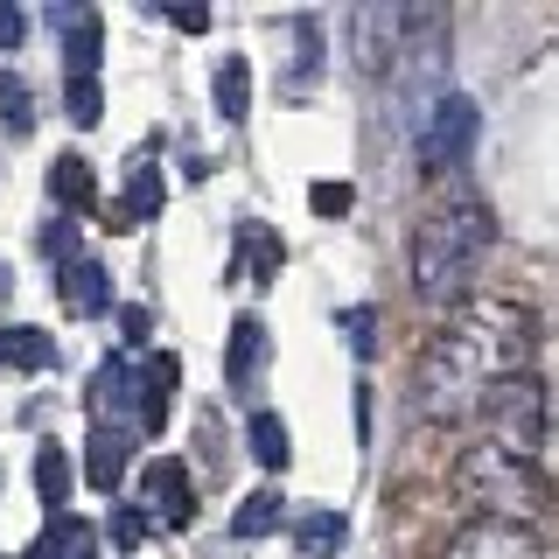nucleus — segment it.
Returning <instances> with one entry per match:
<instances>
[{
	"instance_id": "f257e3e1",
	"label": "nucleus",
	"mask_w": 559,
	"mask_h": 559,
	"mask_svg": "<svg viewBox=\"0 0 559 559\" xmlns=\"http://www.w3.org/2000/svg\"><path fill=\"white\" fill-rule=\"evenodd\" d=\"M524 357H532V336H524V314L503 301H468L441 336L427 343L419 357V384H413V406L427 419H454L468 406H483L489 384L518 378Z\"/></svg>"
},
{
	"instance_id": "f03ea898",
	"label": "nucleus",
	"mask_w": 559,
	"mask_h": 559,
	"mask_svg": "<svg viewBox=\"0 0 559 559\" xmlns=\"http://www.w3.org/2000/svg\"><path fill=\"white\" fill-rule=\"evenodd\" d=\"M489 210L483 203H454V210H433L413 238V287L427 301H454L476 273V259L489 252Z\"/></svg>"
},
{
	"instance_id": "7ed1b4c3",
	"label": "nucleus",
	"mask_w": 559,
	"mask_h": 559,
	"mask_svg": "<svg viewBox=\"0 0 559 559\" xmlns=\"http://www.w3.org/2000/svg\"><path fill=\"white\" fill-rule=\"evenodd\" d=\"M454 489H462L468 503H483V518H532L538 511V476L532 462H511V454L497 448H468L462 462H454Z\"/></svg>"
},
{
	"instance_id": "20e7f679",
	"label": "nucleus",
	"mask_w": 559,
	"mask_h": 559,
	"mask_svg": "<svg viewBox=\"0 0 559 559\" xmlns=\"http://www.w3.org/2000/svg\"><path fill=\"white\" fill-rule=\"evenodd\" d=\"M483 413H489V448L511 454V462H532L538 441H546V392H538V378L518 371V378L489 384Z\"/></svg>"
},
{
	"instance_id": "39448f33",
	"label": "nucleus",
	"mask_w": 559,
	"mask_h": 559,
	"mask_svg": "<svg viewBox=\"0 0 559 559\" xmlns=\"http://www.w3.org/2000/svg\"><path fill=\"white\" fill-rule=\"evenodd\" d=\"M468 140H476V105H468L462 92H448L427 119H419V162H427V168H454L468 154Z\"/></svg>"
},
{
	"instance_id": "423d86ee",
	"label": "nucleus",
	"mask_w": 559,
	"mask_h": 559,
	"mask_svg": "<svg viewBox=\"0 0 559 559\" xmlns=\"http://www.w3.org/2000/svg\"><path fill=\"white\" fill-rule=\"evenodd\" d=\"M441 559H538V532L518 518H476L448 538Z\"/></svg>"
},
{
	"instance_id": "0eeeda50",
	"label": "nucleus",
	"mask_w": 559,
	"mask_h": 559,
	"mask_svg": "<svg viewBox=\"0 0 559 559\" xmlns=\"http://www.w3.org/2000/svg\"><path fill=\"white\" fill-rule=\"evenodd\" d=\"M349 43H357V70L384 78L392 57H399V43H406V14L399 8H357L349 14Z\"/></svg>"
},
{
	"instance_id": "6e6552de",
	"label": "nucleus",
	"mask_w": 559,
	"mask_h": 559,
	"mask_svg": "<svg viewBox=\"0 0 559 559\" xmlns=\"http://www.w3.org/2000/svg\"><path fill=\"white\" fill-rule=\"evenodd\" d=\"M140 518H162V524H189L197 503H189V468L162 454V462L140 468Z\"/></svg>"
},
{
	"instance_id": "1a4fd4ad",
	"label": "nucleus",
	"mask_w": 559,
	"mask_h": 559,
	"mask_svg": "<svg viewBox=\"0 0 559 559\" xmlns=\"http://www.w3.org/2000/svg\"><path fill=\"white\" fill-rule=\"evenodd\" d=\"M175 384H182V364L168 357H147V371H140V427L147 433H162L168 427V413H175Z\"/></svg>"
},
{
	"instance_id": "9d476101",
	"label": "nucleus",
	"mask_w": 559,
	"mask_h": 559,
	"mask_svg": "<svg viewBox=\"0 0 559 559\" xmlns=\"http://www.w3.org/2000/svg\"><path fill=\"white\" fill-rule=\"evenodd\" d=\"M259 364H266V322H259V314H238V322H231V349H224V378H231L238 392H252Z\"/></svg>"
},
{
	"instance_id": "9b49d317",
	"label": "nucleus",
	"mask_w": 559,
	"mask_h": 559,
	"mask_svg": "<svg viewBox=\"0 0 559 559\" xmlns=\"http://www.w3.org/2000/svg\"><path fill=\"white\" fill-rule=\"evenodd\" d=\"M28 559H98V532H92L84 518L57 511V524L35 538V552H28Z\"/></svg>"
},
{
	"instance_id": "f8f14e48",
	"label": "nucleus",
	"mask_w": 559,
	"mask_h": 559,
	"mask_svg": "<svg viewBox=\"0 0 559 559\" xmlns=\"http://www.w3.org/2000/svg\"><path fill=\"white\" fill-rule=\"evenodd\" d=\"M119 476H127V433H119V427H98V433H92V448H84V483L112 497Z\"/></svg>"
},
{
	"instance_id": "ddd939ff",
	"label": "nucleus",
	"mask_w": 559,
	"mask_h": 559,
	"mask_svg": "<svg viewBox=\"0 0 559 559\" xmlns=\"http://www.w3.org/2000/svg\"><path fill=\"white\" fill-rule=\"evenodd\" d=\"M63 308H70V314H105V308H112V280H105V266H92V259H70V273H63Z\"/></svg>"
},
{
	"instance_id": "4468645a",
	"label": "nucleus",
	"mask_w": 559,
	"mask_h": 559,
	"mask_svg": "<svg viewBox=\"0 0 559 559\" xmlns=\"http://www.w3.org/2000/svg\"><path fill=\"white\" fill-rule=\"evenodd\" d=\"M49 197H57L63 210H92V197H98L92 162H84V154H57V168H49Z\"/></svg>"
},
{
	"instance_id": "2eb2a0df",
	"label": "nucleus",
	"mask_w": 559,
	"mask_h": 559,
	"mask_svg": "<svg viewBox=\"0 0 559 559\" xmlns=\"http://www.w3.org/2000/svg\"><path fill=\"white\" fill-rule=\"evenodd\" d=\"M217 112H224V127L252 119V63H245V57L217 63Z\"/></svg>"
},
{
	"instance_id": "dca6fc26",
	"label": "nucleus",
	"mask_w": 559,
	"mask_h": 559,
	"mask_svg": "<svg viewBox=\"0 0 559 559\" xmlns=\"http://www.w3.org/2000/svg\"><path fill=\"white\" fill-rule=\"evenodd\" d=\"M154 210H162V175H154L147 162L133 168V189H127V203L112 210V231H133V224H147Z\"/></svg>"
},
{
	"instance_id": "f3484780",
	"label": "nucleus",
	"mask_w": 559,
	"mask_h": 559,
	"mask_svg": "<svg viewBox=\"0 0 559 559\" xmlns=\"http://www.w3.org/2000/svg\"><path fill=\"white\" fill-rule=\"evenodd\" d=\"M238 252H245V266H252V287H273L280 280V238L266 224H238Z\"/></svg>"
},
{
	"instance_id": "a211bd4d",
	"label": "nucleus",
	"mask_w": 559,
	"mask_h": 559,
	"mask_svg": "<svg viewBox=\"0 0 559 559\" xmlns=\"http://www.w3.org/2000/svg\"><path fill=\"white\" fill-rule=\"evenodd\" d=\"M0 364H14V371H43V364H57V343H49L43 329H0Z\"/></svg>"
},
{
	"instance_id": "6ab92c4d",
	"label": "nucleus",
	"mask_w": 559,
	"mask_h": 559,
	"mask_svg": "<svg viewBox=\"0 0 559 559\" xmlns=\"http://www.w3.org/2000/svg\"><path fill=\"white\" fill-rule=\"evenodd\" d=\"M287 419L280 413H252V462L259 468H287Z\"/></svg>"
},
{
	"instance_id": "aec40b11",
	"label": "nucleus",
	"mask_w": 559,
	"mask_h": 559,
	"mask_svg": "<svg viewBox=\"0 0 559 559\" xmlns=\"http://www.w3.org/2000/svg\"><path fill=\"white\" fill-rule=\"evenodd\" d=\"M280 524V489H252V497L238 503V518H231V532L238 538H266Z\"/></svg>"
},
{
	"instance_id": "412c9836",
	"label": "nucleus",
	"mask_w": 559,
	"mask_h": 559,
	"mask_svg": "<svg viewBox=\"0 0 559 559\" xmlns=\"http://www.w3.org/2000/svg\"><path fill=\"white\" fill-rule=\"evenodd\" d=\"M343 538H349L343 511H314V518H301V552H308V559H329Z\"/></svg>"
},
{
	"instance_id": "4be33fe9",
	"label": "nucleus",
	"mask_w": 559,
	"mask_h": 559,
	"mask_svg": "<svg viewBox=\"0 0 559 559\" xmlns=\"http://www.w3.org/2000/svg\"><path fill=\"white\" fill-rule=\"evenodd\" d=\"M127 399H133V371H127L119 357H105L98 378H92V406L105 413V406H127Z\"/></svg>"
},
{
	"instance_id": "5701e85b",
	"label": "nucleus",
	"mask_w": 559,
	"mask_h": 559,
	"mask_svg": "<svg viewBox=\"0 0 559 559\" xmlns=\"http://www.w3.org/2000/svg\"><path fill=\"white\" fill-rule=\"evenodd\" d=\"M35 483H43V503H49V511H57V503L70 497V462H63V448H57V441L35 454Z\"/></svg>"
},
{
	"instance_id": "b1692460",
	"label": "nucleus",
	"mask_w": 559,
	"mask_h": 559,
	"mask_svg": "<svg viewBox=\"0 0 559 559\" xmlns=\"http://www.w3.org/2000/svg\"><path fill=\"white\" fill-rule=\"evenodd\" d=\"M28 105H35V98H28V84L8 70V78H0V112H8V127H14V133H28V127H35Z\"/></svg>"
},
{
	"instance_id": "393cba45",
	"label": "nucleus",
	"mask_w": 559,
	"mask_h": 559,
	"mask_svg": "<svg viewBox=\"0 0 559 559\" xmlns=\"http://www.w3.org/2000/svg\"><path fill=\"white\" fill-rule=\"evenodd\" d=\"M63 105H70V119H78V127H92V119L105 112V98H98V78H70Z\"/></svg>"
},
{
	"instance_id": "a878e982",
	"label": "nucleus",
	"mask_w": 559,
	"mask_h": 559,
	"mask_svg": "<svg viewBox=\"0 0 559 559\" xmlns=\"http://www.w3.org/2000/svg\"><path fill=\"white\" fill-rule=\"evenodd\" d=\"M308 203L322 210V217H343V210H349V189H343V182H314V189H308Z\"/></svg>"
},
{
	"instance_id": "bb28decb",
	"label": "nucleus",
	"mask_w": 559,
	"mask_h": 559,
	"mask_svg": "<svg viewBox=\"0 0 559 559\" xmlns=\"http://www.w3.org/2000/svg\"><path fill=\"white\" fill-rule=\"evenodd\" d=\"M140 532H147V518H140L133 503H119V518H112V538H119V546H140Z\"/></svg>"
},
{
	"instance_id": "cd10ccee",
	"label": "nucleus",
	"mask_w": 559,
	"mask_h": 559,
	"mask_svg": "<svg viewBox=\"0 0 559 559\" xmlns=\"http://www.w3.org/2000/svg\"><path fill=\"white\" fill-rule=\"evenodd\" d=\"M14 43H22V14L0 0V49H14Z\"/></svg>"
},
{
	"instance_id": "c85d7f7f",
	"label": "nucleus",
	"mask_w": 559,
	"mask_h": 559,
	"mask_svg": "<svg viewBox=\"0 0 559 559\" xmlns=\"http://www.w3.org/2000/svg\"><path fill=\"white\" fill-rule=\"evenodd\" d=\"M70 245H78V238H70V224H57V231L43 238V252H49V259H70Z\"/></svg>"
},
{
	"instance_id": "c756f323",
	"label": "nucleus",
	"mask_w": 559,
	"mask_h": 559,
	"mask_svg": "<svg viewBox=\"0 0 559 559\" xmlns=\"http://www.w3.org/2000/svg\"><path fill=\"white\" fill-rule=\"evenodd\" d=\"M119 329H127V343H140V336H147V308H127V314H119Z\"/></svg>"
},
{
	"instance_id": "7c9ffc66",
	"label": "nucleus",
	"mask_w": 559,
	"mask_h": 559,
	"mask_svg": "<svg viewBox=\"0 0 559 559\" xmlns=\"http://www.w3.org/2000/svg\"><path fill=\"white\" fill-rule=\"evenodd\" d=\"M175 28H189V35H203V28H210V14H203V8H175Z\"/></svg>"
},
{
	"instance_id": "2f4dec72",
	"label": "nucleus",
	"mask_w": 559,
	"mask_h": 559,
	"mask_svg": "<svg viewBox=\"0 0 559 559\" xmlns=\"http://www.w3.org/2000/svg\"><path fill=\"white\" fill-rule=\"evenodd\" d=\"M8 287H14V280H8V266H0V301H8Z\"/></svg>"
},
{
	"instance_id": "473e14b6",
	"label": "nucleus",
	"mask_w": 559,
	"mask_h": 559,
	"mask_svg": "<svg viewBox=\"0 0 559 559\" xmlns=\"http://www.w3.org/2000/svg\"><path fill=\"white\" fill-rule=\"evenodd\" d=\"M0 483H8V468H0Z\"/></svg>"
}]
</instances>
